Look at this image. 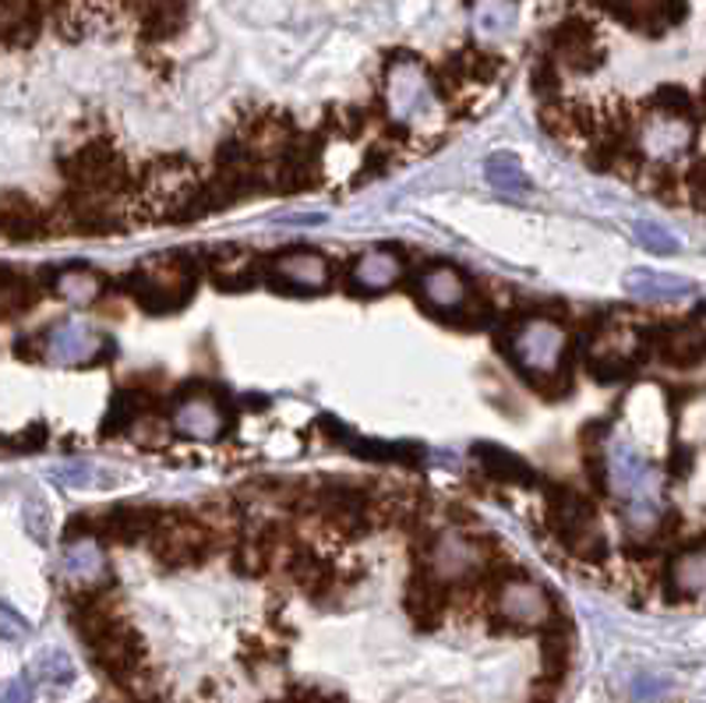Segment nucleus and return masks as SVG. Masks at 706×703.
I'll use <instances>...</instances> for the list:
<instances>
[{
    "mask_svg": "<svg viewBox=\"0 0 706 703\" xmlns=\"http://www.w3.org/2000/svg\"><path fill=\"white\" fill-rule=\"evenodd\" d=\"M548 512H551V527H555V538L572 556H580L586 562H601L607 556V541L601 534L597 509L583 491L569 488V485H551Z\"/></svg>",
    "mask_w": 706,
    "mask_h": 703,
    "instance_id": "1",
    "label": "nucleus"
},
{
    "mask_svg": "<svg viewBox=\"0 0 706 703\" xmlns=\"http://www.w3.org/2000/svg\"><path fill=\"white\" fill-rule=\"evenodd\" d=\"M177 255L149 258L139 273L127 276V291L139 300V308L152 315L181 312L195 294V269L187 262H174Z\"/></svg>",
    "mask_w": 706,
    "mask_h": 703,
    "instance_id": "2",
    "label": "nucleus"
},
{
    "mask_svg": "<svg viewBox=\"0 0 706 703\" xmlns=\"http://www.w3.org/2000/svg\"><path fill=\"white\" fill-rule=\"evenodd\" d=\"M505 350L523 368L526 378L544 383V378L555 375L559 365L565 360V333H562L559 322L526 318L505 336Z\"/></svg>",
    "mask_w": 706,
    "mask_h": 703,
    "instance_id": "3",
    "label": "nucleus"
},
{
    "mask_svg": "<svg viewBox=\"0 0 706 703\" xmlns=\"http://www.w3.org/2000/svg\"><path fill=\"white\" fill-rule=\"evenodd\" d=\"M64 174L82 195H95V198L117 195L121 187L127 184L124 160L117 156V149H110L103 142L71 152V156L64 160Z\"/></svg>",
    "mask_w": 706,
    "mask_h": 703,
    "instance_id": "4",
    "label": "nucleus"
},
{
    "mask_svg": "<svg viewBox=\"0 0 706 703\" xmlns=\"http://www.w3.org/2000/svg\"><path fill=\"white\" fill-rule=\"evenodd\" d=\"M85 648L92 651V661L100 664V669L117 682V686H135V675L142 669V658H145V648H142V636L131 630V625L124 619H113L103 633H95Z\"/></svg>",
    "mask_w": 706,
    "mask_h": 703,
    "instance_id": "5",
    "label": "nucleus"
},
{
    "mask_svg": "<svg viewBox=\"0 0 706 703\" xmlns=\"http://www.w3.org/2000/svg\"><path fill=\"white\" fill-rule=\"evenodd\" d=\"M499 619L512 630H541L555 619V604L538 580L509 577L499 587Z\"/></svg>",
    "mask_w": 706,
    "mask_h": 703,
    "instance_id": "6",
    "label": "nucleus"
},
{
    "mask_svg": "<svg viewBox=\"0 0 706 703\" xmlns=\"http://www.w3.org/2000/svg\"><path fill=\"white\" fill-rule=\"evenodd\" d=\"M152 556H156L160 566L166 569H187V566H202L208 548V534L191 520H160V527L152 530Z\"/></svg>",
    "mask_w": 706,
    "mask_h": 703,
    "instance_id": "7",
    "label": "nucleus"
},
{
    "mask_svg": "<svg viewBox=\"0 0 706 703\" xmlns=\"http://www.w3.org/2000/svg\"><path fill=\"white\" fill-rule=\"evenodd\" d=\"M43 347L53 365H68V368L92 365V360H100L103 354L110 357V339H103L92 326H85V322H61V326H53L43 339Z\"/></svg>",
    "mask_w": 706,
    "mask_h": 703,
    "instance_id": "8",
    "label": "nucleus"
},
{
    "mask_svg": "<svg viewBox=\"0 0 706 703\" xmlns=\"http://www.w3.org/2000/svg\"><path fill=\"white\" fill-rule=\"evenodd\" d=\"M646 339L657 347L661 360L672 368L689 371L706 357V333L699 322H675V326H654L646 329Z\"/></svg>",
    "mask_w": 706,
    "mask_h": 703,
    "instance_id": "9",
    "label": "nucleus"
},
{
    "mask_svg": "<svg viewBox=\"0 0 706 703\" xmlns=\"http://www.w3.org/2000/svg\"><path fill=\"white\" fill-rule=\"evenodd\" d=\"M597 4L607 14H615L618 22L651 35L664 32L667 26H678L685 18V0H597Z\"/></svg>",
    "mask_w": 706,
    "mask_h": 703,
    "instance_id": "10",
    "label": "nucleus"
},
{
    "mask_svg": "<svg viewBox=\"0 0 706 703\" xmlns=\"http://www.w3.org/2000/svg\"><path fill=\"white\" fill-rule=\"evenodd\" d=\"M163 512L156 509H142V506H117L110 512H100L92 517V538H103L113 544H135L152 538V530L160 527Z\"/></svg>",
    "mask_w": 706,
    "mask_h": 703,
    "instance_id": "11",
    "label": "nucleus"
},
{
    "mask_svg": "<svg viewBox=\"0 0 706 703\" xmlns=\"http://www.w3.org/2000/svg\"><path fill=\"white\" fill-rule=\"evenodd\" d=\"M551 47H555L559 61L572 71H594L604 57L594 29H590L583 18H569V22H562L555 29V35H551Z\"/></svg>",
    "mask_w": 706,
    "mask_h": 703,
    "instance_id": "12",
    "label": "nucleus"
},
{
    "mask_svg": "<svg viewBox=\"0 0 706 703\" xmlns=\"http://www.w3.org/2000/svg\"><path fill=\"white\" fill-rule=\"evenodd\" d=\"M174 428L181 435H191V439H219L226 428V414L223 407H216L213 396L205 393L181 396L174 407Z\"/></svg>",
    "mask_w": 706,
    "mask_h": 703,
    "instance_id": "13",
    "label": "nucleus"
},
{
    "mask_svg": "<svg viewBox=\"0 0 706 703\" xmlns=\"http://www.w3.org/2000/svg\"><path fill=\"white\" fill-rule=\"evenodd\" d=\"M276 279L286 283V287H297V291H321V287H329L332 269H329L326 255L297 248V252H286L276 258Z\"/></svg>",
    "mask_w": 706,
    "mask_h": 703,
    "instance_id": "14",
    "label": "nucleus"
},
{
    "mask_svg": "<svg viewBox=\"0 0 706 703\" xmlns=\"http://www.w3.org/2000/svg\"><path fill=\"white\" fill-rule=\"evenodd\" d=\"M47 216L40 213V205L29 202L25 195L8 192L0 195V234L11 241H35L47 234Z\"/></svg>",
    "mask_w": 706,
    "mask_h": 703,
    "instance_id": "15",
    "label": "nucleus"
},
{
    "mask_svg": "<svg viewBox=\"0 0 706 703\" xmlns=\"http://www.w3.org/2000/svg\"><path fill=\"white\" fill-rule=\"evenodd\" d=\"M417 287H421L424 304L434 312H456L467 300V279L452 265H428L421 279H417Z\"/></svg>",
    "mask_w": 706,
    "mask_h": 703,
    "instance_id": "16",
    "label": "nucleus"
},
{
    "mask_svg": "<svg viewBox=\"0 0 706 703\" xmlns=\"http://www.w3.org/2000/svg\"><path fill=\"white\" fill-rule=\"evenodd\" d=\"M276 187L283 195L290 192H304V187H311L318 177V149L308 142H286V149L279 152V170H276Z\"/></svg>",
    "mask_w": 706,
    "mask_h": 703,
    "instance_id": "17",
    "label": "nucleus"
},
{
    "mask_svg": "<svg viewBox=\"0 0 706 703\" xmlns=\"http://www.w3.org/2000/svg\"><path fill=\"white\" fill-rule=\"evenodd\" d=\"M473 460L481 463V470L488 478L502 481V485H533L538 481V473L526 460H520L516 452L505 449V446H494V442H477L473 446Z\"/></svg>",
    "mask_w": 706,
    "mask_h": 703,
    "instance_id": "18",
    "label": "nucleus"
},
{
    "mask_svg": "<svg viewBox=\"0 0 706 703\" xmlns=\"http://www.w3.org/2000/svg\"><path fill=\"white\" fill-rule=\"evenodd\" d=\"M473 562H477V548L463 534H446L431 548V577L442 583L473 573Z\"/></svg>",
    "mask_w": 706,
    "mask_h": 703,
    "instance_id": "19",
    "label": "nucleus"
},
{
    "mask_svg": "<svg viewBox=\"0 0 706 703\" xmlns=\"http://www.w3.org/2000/svg\"><path fill=\"white\" fill-rule=\"evenodd\" d=\"M446 604H449V591L442 580L434 577H417L410 583V594H407V608H410V619L421 625V630H434L438 622L446 615Z\"/></svg>",
    "mask_w": 706,
    "mask_h": 703,
    "instance_id": "20",
    "label": "nucleus"
},
{
    "mask_svg": "<svg viewBox=\"0 0 706 703\" xmlns=\"http://www.w3.org/2000/svg\"><path fill=\"white\" fill-rule=\"evenodd\" d=\"M64 573L71 580H79L82 587H92L106 577V556L103 548L95 544V538H79L64 544Z\"/></svg>",
    "mask_w": 706,
    "mask_h": 703,
    "instance_id": "21",
    "label": "nucleus"
},
{
    "mask_svg": "<svg viewBox=\"0 0 706 703\" xmlns=\"http://www.w3.org/2000/svg\"><path fill=\"white\" fill-rule=\"evenodd\" d=\"M336 431L339 442H347L350 452H357L360 460H371V463H421V446H410V442H375V439H350L347 431H342L336 421H329Z\"/></svg>",
    "mask_w": 706,
    "mask_h": 703,
    "instance_id": "22",
    "label": "nucleus"
},
{
    "mask_svg": "<svg viewBox=\"0 0 706 703\" xmlns=\"http://www.w3.org/2000/svg\"><path fill=\"white\" fill-rule=\"evenodd\" d=\"M625 291L633 297H643V300H675V297H685L693 291L689 279L682 276H672V273H654V269H633L625 276Z\"/></svg>",
    "mask_w": 706,
    "mask_h": 703,
    "instance_id": "23",
    "label": "nucleus"
},
{
    "mask_svg": "<svg viewBox=\"0 0 706 703\" xmlns=\"http://www.w3.org/2000/svg\"><path fill=\"white\" fill-rule=\"evenodd\" d=\"M399 276H403V262H399L396 255H389V252H368L365 258L354 262V283L360 291H368V294H378V291L392 287Z\"/></svg>",
    "mask_w": 706,
    "mask_h": 703,
    "instance_id": "24",
    "label": "nucleus"
},
{
    "mask_svg": "<svg viewBox=\"0 0 706 703\" xmlns=\"http://www.w3.org/2000/svg\"><path fill=\"white\" fill-rule=\"evenodd\" d=\"M321 506H326L329 520H336L339 527H360L368 517V496L360 488H329L326 496H321Z\"/></svg>",
    "mask_w": 706,
    "mask_h": 703,
    "instance_id": "25",
    "label": "nucleus"
},
{
    "mask_svg": "<svg viewBox=\"0 0 706 703\" xmlns=\"http://www.w3.org/2000/svg\"><path fill=\"white\" fill-rule=\"evenodd\" d=\"M484 174H488L491 187H499L502 195H526L530 192L526 170L516 156H512V152H494V156L484 163Z\"/></svg>",
    "mask_w": 706,
    "mask_h": 703,
    "instance_id": "26",
    "label": "nucleus"
},
{
    "mask_svg": "<svg viewBox=\"0 0 706 703\" xmlns=\"http://www.w3.org/2000/svg\"><path fill=\"white\" fill-rule=\"evenodd\" d=\"M53 287H57V294H61L64 300H71V304H92L95 297L103 294L100 276H95L92 269H85V265H71V269L57 273Z\"/></svg>",
    "mask_w": 706,
    "mask_h": 703,
    "instance_id": "27",
    "label": "nucleus"
},
{
    "mask_svg": "<svg viewBox=\"0 0 706 703\" xmlns=\"http://www.w3.org/2000/svg\"><path fill=\"white\" fill-rule=\"evenodd\" d=\"M35 297H40V291H35L25 276H18L11 269H0V322L29 312L35 304Z\"/></svg>",
    "mask_w": 706,
    "mask_h": 703,
    "instance_id": "28",
    "label": "nucleus"
},
{
    "mask_svg": "<svg viewBox=\"0 0 706 703\" xmlns=\"http://www.w3.org/2000/svg\"><path fill=\"white\" fill-rule=\"evenodd\" d=\"M145 410V400H142V393H117L113 396V404L103 417V435H121L127 431L131 425L139 421V414Z\"/></svg>",
    "mask_w": 706,
    "mask_h": 703,
    "instance_id": "29",
    "label": "nucleus"
},
{
    "mask_svg": "<svg viewBox=\"0 0 706 703\" xmlns=\"http://www.w3.org/2000/svg\"><path fill=\"white\" fill-rule=\"evenodd\" d=\"M32 669H35V679L47 682V686H57V690L71 686V682H74V661L64 651H57V648L43 651L40 658H35Z\"/></svg>",
    "mask_w": 706,
    "mask_h": 703,
    "instance_id": "30",
    "label": "nucleus"
},
{
    "mask_svg": "<svg viewBox=\"0 0 706 703\" xmlns=\"http://www.w3.org/2000/svg\"><path fill=\"white\" fill-rule=\"evenodd\" d=\"M290 573H294V580L300 587H308V591H318V587L329 580V566L321 562L311 552V548H300V552L294 556V562H290Z\"/></svg>",
    "mask_w": 706,
    "mask_h": 703,
    "instance_id": "31",
    "label": "nucleus"
},
{
    "mask_svg": "<svg viewBox=\"0 0 706 703\" xmlns=\"http://www.w3.org/2000/svg\"><path fill=\"white\" fill-rule=\"evenodd\" d=\"M633 234H636V244L640 248H646L651 255H675L678 252V241L664 231L661 223H651V220H640L633 226Z\"/></svg>",
    "mask_w": 706,
    "mask_h": 703,
    "instance_id": "32",
    "label": "nucleus"
},
{
    "mask_svg": "<svg viewBox=\"0 0 706 703\" xmlns=\"http://www.w3.org/2000/svg\"><path fill=\"white\" fill-rule=\"evenodd\" d=\"M661 113H667V118H693V96L685 89H678V85H661L657 92H654V100H651Z\"/></svg>",
    "mask_w": 706,
    "mask_h": 703,
    "instance_id": "33",
    "label": "nucleus"
},
{
    "mask_svg": "<svg viewBox=\"0 0 706 703\" xmlns=\"http://www.w3.org/2000/svg\"><path fill=\"white\" fill-rule=\"evenodd\" d=\"M50 478H53L57 485H61V488H92L95 470H92V463H85V460H71V463L53 467Z\"/></svg>",
    "mask_w": 706,
    "mask_h": 703,
    "instance_id": "34",
    "label": "nucleus"
},
{
    "mask_svg": "<svg viewBox=\"0 0 706 703\" xmlns=\"http://www.w3.org/2000/svg\"><path fill=\"white\" fill-rule=\"evenodd\" d=\"M685 192H689V202L706 216V156H699L689 174H685Z\"/></svg>",
    "mask_w": 706,
    "mask_h": 703,
    "instance_id": "35",
    "label": "nucleus"
},
{
    "mask_svg": "<svg viewBox=\"0 0 706 703\" xmlns=\"http://www.w3.org/2000/svg\"><path fill=\"white\" fill-rule=\"evenodd\" d=\"M25 527H29V534L32 538H40V541H47V534H50V509H47V502L43 499H29L25 502Z\"/></svg>",
    "mask_w": 706,
    "mask_h": 703,
    "instance_id": "36",
    "label": "nucleus"
},
{
    "mask_svg": "<svg viewBox=\"0 0 706 703\" xmlns=\"http://www.w3.org/2000/svg\"><path fill=\"white\" fill-rule=\"evenodd\" d=\"M25 633H29V622L18 615L11 604L0 601V636H4V640H22Z\"/></svg>",
    "mask_w": 706,
    "mask_h": 703,
    "instance_id": "37",
    "label": "nucleus"
},
{
    "mask_svg": "<svg viewBox=\"0 0 706 703\" xmlns=\"http://www.w3.org/2000/svg\"><path fill=\"white\" fill-rule=\"evenodd\" d=\"M664 693H667V679H661V675H640L633 682V696L643 700V703H651V700H657Z\"/></svg>",
    "mask_w": 706,
    "mask_h": 703,
    "instance_id": "38",
    "label": "nucleus"
},
{
    "mask_svg": "<svg viewBox=\"0 0 706 703\" xmlns=\"http://www.w3.org/2000/svg\"><path fill=\"white\" fill-rule=\"evenodd\" d=\"M32 696H35V686H32L29 675L14 679V682H8L4 690H0V703H32Z\"/></svg>",
    "mask_w": 706,
    "mask_h": 703,
    "instance_id": "39",
    "label": "nucleus"
},
{
    "mask_svg": "<svg viewBox=\"0 0 706 703\" xmlns=\"http://www.w3.org/2000/svg\"><path fill=\"white\" fill-rule=\"evenodd\" d=\"M47 442V428L43 425H32V428H25L22 435H18V439L11 442V449H40Z\"/></svg>",
    "mask_w": 706,
    "mask_h": 703,
    "instance_id": "40",
    "label": "nucleus"
},
{
    "mask_svg": "<svg viewBox=\"0 0 706 703\" xmlns=\"http://www.w3.org/2000/svg\"><path fill=\"white\" fill-rule=\"evenodd\" d=\"M586 473H590V485L597 491H607V460L604 456H586Z\"/></svg>",
    "mask_w": 706,
    "mask_h": 703,
    "instance_id": "41",
    "label": "nucleus"
},
{
    "mask_svg": "<svg viewBox=\"0 0 706 703\" xmlns=\"http://www.w3.org/2000/svg\"><path fill=\"white\" fill-rule=\"evenodd\" d=\"M667 470H672L675 473V478H685V473H689L693 470V449H675L672 452V463H667Z\"/></svg>",
    "mask_w": 706,
    "mask_h": 703,
    "instance_id": "42",
    "label": "nucleus"
},
{
    "mask_svg": "<svg viewBox=\"0 0 706 703\" xmlns=\"http://www.w3.org/2000/svg\"><path fill=\"white\" fill-rule=\"evenodd\" d=\"M538 92L541 96H551V92H555V85H559V68H551V64H544L541 71H538Z\"/></svg>",
    "mask_w": 706,
    "mask_h": 703,
    "instance_id": "43",
    "label": "nucleus"
},
{
    "mask_svg": "<svg viewBox=\"0 0 706 703\" xmlns=\"http://www.w3.org/2000/svg\"><path fill=\"white\" fill-rule=\"evenodd\" d=\"M530 703H555V700H551V696H548V693H541V696H533V700H530Z\"/></svg>",
    "mask_w": 706,
    "mask_h": 703,
    "instance_id": "44",
    "label": "nucleus"
},
{
    "mask_svg": "<svg viewBox=\"0 0 706 703\" xmlns=\"http://www.w3.org/2000/svg\"><path fill=\"white\" fill-rule=\"evenodd\" d=\"M703 106H706V82H703Z\"/></svg>",
    "mask_w": 706,
    "mask_h": 703,
    "instance_id": "45",
    "label": "nucleus"
}]
</instances>
